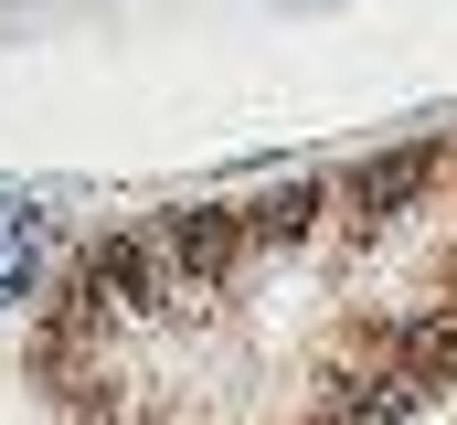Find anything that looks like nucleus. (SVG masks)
I'll list each match as a JSON object with an SVG mask.
<instances>
[{
    "instance_id": "obj_1",
    "label": "nucleus",
    "mask_w": 457,
    "mask_h": 425,
    "mask_svg": "<svg viewBox=\"0 0 457 425\" xmlns=\"http://www.w3.org/2000/svg\"><path fill=\"white\" fill-rule=\"evenodd\" d=\"M32 372L64 425L415 415L457 372V138L86 245Z\"/></svg>"
},
{
    "instance_id": "obj_2",
    "label": "nucleus",
    "mask_w": 457,
    "mask_h": 425,
    "mask_svg": "<svg viewBox=\"0 0 457 425\" xmlns=\"http://www.w3.org/2000/svg\"><path fill=\"white\" fill-rule=\"evenodd\" d=\"M32 245H43V212H32V203H0V309L32 298Z\"/></svg>"
}]
</instances>
